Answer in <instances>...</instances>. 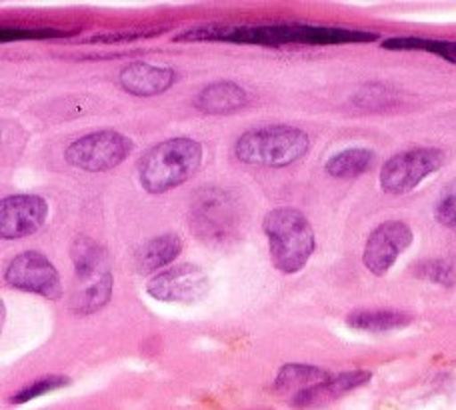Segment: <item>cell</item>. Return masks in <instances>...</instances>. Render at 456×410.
<instances>
[{
    "label": "cell",
    "mask_w": 456,
    "mask_h": 410,
    "mask_svg": "<svg viewBox=\"0 0 456 410\" xmlns=\"http://www.w3.org/2000/svg\"><path fill=\"white\" fill-rule=\"evenodd\" d=\"M202 162V146L192 138L165 141L144 154L138 162V178L146 193L160 194L181 186L197 175Z\"/></svg>",
    "instance_id": "6da1fadb"
},
{
    "label": "cell",
    "mask_w": 456,
    "mask_h": 410,
    "mask_svg": "<svg viewBox=\"0 0 456 410\" xmlns=\"http://www.w3.org/2000/svg\"><path fill=\"white\" fill-rule=\"evenodd\" d=\"M273 265L284 275L305 268L314 252V231L308 218L295 209H274L263 220Z\"/></svg>",
    "instance_id": "7a4b0ae2"
},
{
    "label": "cell",
    "mask_w": 456,
    "mask_h": 410,
    "mask_svg": "<svg viewBox=\"0 0 456 410\" xmlns=\"http://www.w3.org/2000/svg\"><path fill=\"white\" fill-rule=\"evenodd\" d=\"M78 289L70 299V308L78 315H91L102 308L112 297V275L109 252L86 236H78L70 249Z\"/></svg>",
    "instance_id": "3957f363"
},
{
    "label": "cell",
    "mask_w": 456,
    "mask_h": 410,
    "mask_svg": "<svg viewBox=\"0 0 456 410\" xmlns=\"http://www.w3.org/2000/svg\"><path fill=\"white\" fill-rule=\"evenodd\" d=\"M311 141L295 127H266L244 133L234 146L236 159L256 167L282 168L305 157Z\"/></svg>",
    "instance_id": "277c9868"
},
{
    "label": "cell",
    "mask_w": 456,
    "mask_h": 410,
    "mask_svg": "<svg viewBox=\"0 0 456 410\" xmlns=\"http://www.w3.org/2000/svg\"><path fill=\"white\" fill-rule=\"evenodd\" d=\"M133 152V141L117 130H99V133L78 138L64 151V159L70 167L86 172H104L128 159Z\"/></svg>",
    "instance_id": "5b68a950"
},
{
    "label": "cell",
    "mask_w": 456,
    "mask_h": 410,
    "mask_svg": "<svg viewBox=\"0 0 456 410\" xmlns=\"http://www.w3.org/2000/svg\"><path fill=\"white\" fill-rule=\"evenodd\" d=\"M444 164V152L438 149H412L395 154L382 164L380 186L388 194H406L417 188L428 175Z\"/></svg>",
    "instance_id": "8992f818"
},
{
    "label": "cell",
    "mask_w": 456,
    "mask_h": 410,
    "mask_svg": "<svg viewBox=\"0 0 456 410\" xmlns=\"http://www.w3.org/2000/svg\"><path fill=\"white\" fill-rule=\"evenodd\" d=\"M4 281L24 292L38 294L45 299H59L62 294V283L56 268L45 254L37 250H27L16 257L6 266Z\"/></svg>",
    "instance_id": "52a82bcc"
},
{
    "label": "cell",
    "mask_w": 456,
    "mask_h": 410,
    "mask_svg": "<svg viewBox=\"0 0 456 410\" xmlns=\"http://www.w3.org/2000/svg\"><path fill=\"white\" fill-rule=\"evenodd\" d=\"M146 292L162 302L194 305L207 297L208 276L197 265H178L154 275L146 284Z\"/></svg>",
    "instance_id": "ba28073f"
},
{
    "label": "cell",
    "mask_w": 456,
    "mask_h": 410,
    "mask_svg": "<svg viewBox=\"0 0 456 410\" xmlns=\"http://www.w3.org/2000/svg\"><path fill=\"white\" fill-rule=\"evenodd\" d=\"M412 241L414 234L409 225L403 220H387V223L374 228L364 244V266L377 276L387 275Z\"/></svg>",
    "instance_id": "9c48e42d"
},
{
    "label": "cell",
    "mask_w": 456,
    "mask_h": 410,
    "mask_svg": "<svg viewBox=\"0 0 456 410\" xmlns=\"http://www.w3.org/2000/svg\"><path fill=\"white\" fill-rule=\"evenodd\" d=\"M192 225L202 239L221 241L234 231L236 209L231 196L218 188H202L192 202Z\"/></svg>",
    "instance_id": "30bf717a"
},
{
    "label": "cell",
    "mask_w": 456,
    "mask_h": 410,
    "mask_svg": "<svg viewBox=\"0 0 456 410\" xmlns=\"http://www.w3.org/2000/svg\"><path fill=\"white\" fill-rule=\"evenodd\" d=\"M48 204L43 196L14 194L0 204V234L6 241L24 239L35 234L45 225Z\"/></svg>",
    "instance_id": "8fae6325"
},
{
    "label": "cell",
    "mask_w": 456,
    "mask_h": 410,
    "mask_svg": "<svg viewBox=\"0 0 456 410\" xmlns=\"http://www.w3.org/2000/svg\"><path fill=\"white\" fill-rule=\"evenodd\" d=\"M120 85L134 96H157L175 85L176 72L167 67L133 62L120 70Z\"/></svg>",
    "instance_id": "7c38bea8"
},
{
    "label": "cell",
    "mask_w": 456,
    "mask_h": 410,
    "mask_svg": "<svg viewBox=\"0 0 456 410\" xmlns=\"http://www.w3.org/2000/svg\"><path fill=\"white\" fill-rule=\"evenodd\" d=\"M247 102L248 96L239 85L221 80L208 85L205 90H200L197 101H194V106L207 114H228L247 106Z\"/></svg>",
    "instance_id": "4fadbf2b"
},
{
    "label": "cell",
    "mask_w": 456,
    "mask_h": 410,
    "mask_svg": "<svg viewBox=\"0 0 456 410\" xmlns=\"http://www.w3.org/2000/svg\"><path fill=\"white\" fill-rule=\"evenodd\" d=\"M370 379L369 373L364 371H353V373H345V374H332V379L319 384V387H314L311 390L303 392V395H298L292 398V405L297 406H321V405H327L330 400H335L342 395H346L356 387H361L366 381Z\"/></svg>",
    "instance_id": "5bb4252c"
},
{
    "label": "cell",
    "mask_w": 456,
    "mask_h": 410,
    "mask_svg": "<svg viewBox=\"0 0 456 410\" xmlns=\"http://www.w3.org/2000/svg\"><path fill=\"white\" fill-rule=\"evenodd\" d=\"M183 250V241L178 234H162L144 242L134 254V265L141 275H149L167 266Z\"/></svg>",
    "instance_id": "9a60e30c"
},
{
    "label": "cell",
    "mask_w": 456,
    "mask_h": 410,
    "mask_svg": "<svg viewBox=\"0 0 456 410\" xmlns=\"http://www.w3.org/2000/svg\"><path fill=\"white\" fill-rule=\"evenodd\" d=\"M330 379L332 374L329 371H322L319 366L287 365L281 368L279 376H276V389L284 392H292V398H295Z\"/></svg>",
    "instance_id": "2e32d148"
},
{
    "label": "cell",
    "mask_w": 456,
    "mask_h": 410,
    "mask_svg": "<svg viewBox=\"0 0 456 410\" xmlns=\"http://www.w3.org/2000/svg\"><path fill=\"white\" fill-rule=\"evenodd\" d=\"M374 164V152L369 149H346L330 157L324 170L335 178H354L364 175Z\"/></svg>",
    "instance_id": "e0dca14e"
},
{
    "label": "cell",
    "mask_w": 456,
    "mask_h": 410,
    "mask_svg": "<svg viewBox=\"0 0 456 410\" xmlns=\"http://www.w3.org/2000/svg\"><path fill=\"white\" fill-rule=\"evenodd\" d=\"M346 323L356 331L387 332L406 326L411 323V318L403 313H396V310H358V313L346 318Z\"/></svg>",
    "instance_id": "ac0fdd59"
},
{
    "label": "cell",
    "mask_w": 456,
    "mask_h": 410,
    "mask_svg": "<svg viewBox=\"0 0 456 410\" xmlns=\"http://www.w3.org/2000/svg\"><path fill=\"white\" fill-rule=\"evenodd\" d=\"M435 218L438 225L456 228V180L446 184L435 204Z\"/></svg>",
    "instance_id": "d6986e66"
},
{
    "label": "cell",
    "mask_w": 456,
    "mask_h": 410,
    "mask_svg": "<svg viewBox=\"0 0 456 410\" xmlns=\"http://www.w3.org/2000/svg\"><path fill=\"white\" fill-rule=\"evenodd\" d=\"M70 381L67 379V376H46V379H40V381H35L30 382L28 387H24L22 390L16 392V395L11 398L14 405H22V403H28V400L32 398H38L46 395V392L51 390H56L61 387H67Z\"/></svg>",
    "instance_id": "ffe728a7"
},
{
    "label": "cell",
    "mask_w": 456,
    "mask_h": 410,
    "mask_svg": "<svg viewBox=\"0 0 456 410\" xmlns=\"http://www.w3.org/2000/svg\"><path fill=\"white\" fill-rule=\"evenodd\" d=\"M419 276L436 284L452 286L456 283V268L449 260H428L419 266Z\"/></svg>",
    "instance_id": "44dd1931"
},
{
    "label": "cell",
    "mask_w": 456,
    "mask_h": 410,
    "mask_svg": "<svg viewBox=\"0 0 456 410\" xmlns=\"http://www.w3.org/2000/svg\"><path fill=\"white\" fill-rule=\"evenodd\" d=\"M428 53L441 54L443 59L456 64V43H436V40H430Z\"/></svg>",
    "instance_id": "7402d4cb"
}]
</instances>
